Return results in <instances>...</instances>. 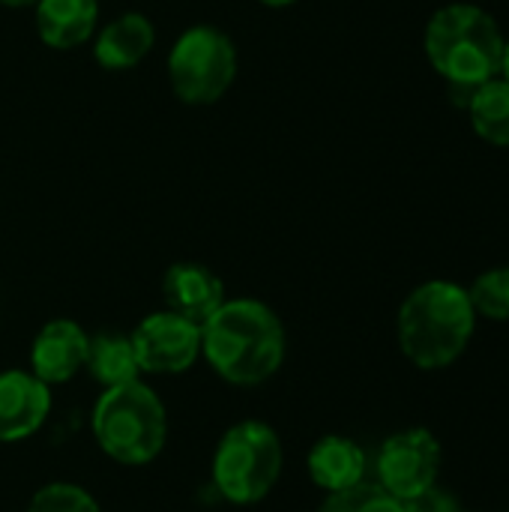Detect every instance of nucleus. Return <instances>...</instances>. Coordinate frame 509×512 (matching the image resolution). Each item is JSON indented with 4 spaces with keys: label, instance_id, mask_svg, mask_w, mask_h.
<instances>
[{
    "label": "nucleus",
    "instance_id": "23",
    "mask_svg": "<svg viewBox=\"0 0 509 512\" xmlns=\"http://www.w3.org/2000/svg\"><path fill=\"white\" fill-rule=\"evenodd\" d=\"M264 6H291V3H297V0H261Z\"/></svg>",
    "mask_w": 509,
    "mask_h": 512
},
{
    "label": "nucleus",
    "instance_id": "18",
    "mask_svg": "<svg viewBox=\"0 0 509 512\" xmlns=\"http://www.w3.org/2000/svg\"><path fill=\"white\" fill-rule=\"evenodd\" d=\"M468 297L477 315L489 321H509V267H495V270L480 273Z\"/></svg>",
    "mask_w": 509,
    "mask_h": 512
},
{
    "label": "nucleus",
    "instance_id": "8",
    "mask_svg": "<svg viewBox=\"0 0 509 512\" xmlns=\"http://www.w3.org/2000/svg\"><path fill=\"white\" fill-rule=\"evenodd\" d=\"M129 339L141 372L150 375H180L201 354V327L168 309L144 318Z\"/></svg>",
    "mask_w": 509,
    "mask_h": 512
},
{
    "label": "nucleus",
    "instance_id": "22",
    "mask_svg": "<svg viewBox=\"0 0 509 512\" xmlns=\"http://www.w3.org/2000/svg\"><path fill=\"white\" fill-rule=\"evenodd\" d=\"M501 72H504V78L509 81V39L504 42V60H501Z\"/></svg>",
    "mask_w": 509,
    "mask_h": 512
},
{
    "label": "nucleus",
    "instance_id": "9",
    "mask_svg": "<svg viewBox=\"0 0 509 512\" xmlns=\"http://www.w3.org/2000/svg\"><path fill=\"white\" fill-rule=\"evenodd\" d=\"M51 411L48 384L33 372H3L0 375V444L30 438Z\"/></svg>",
    "mask_w": 509,
    "mask_h": 512
},
{
    "label": "nucleus",
    "instance_id": "5",
    "mask_svg": "<svg viewBox=\"0 0 509 512\" xmlns=\"http://www.w3.org/2000/svg\"><path fill=\"white\" fill-rule=\"evenodd\" d=\"M282 441L258 420H243L225 432L213 456V483L231 504L264 501L282 474Z\"/></svg>",
    "mask_w": 509,
    "mask_h": 512
},
{
    "label": "nucleus",
    "instance_id": "20",
    "mask_svg": "<svg viewBox=\"0 0 509 512\" xmlns=\"http://www.w3.org/2000/svg\"><path fill=\"white\" fill-rule=\"evenodd\" d=\"M402 512H462V507L453 492H447L435 483V486L417 492L414 498H405Z\"/></svg>",
    "mask_w": 509,
    "mask_h": 512
},
{
    "label": "nucleus",
    "instance_id": "7",
    "mask_svg": "<svg viewBox=\"0 0 509 512\" xmlns=\"http://www.w3.org/2000/svg\"><path fill=\"white\" fill-rule=\"evenodd\" d=\"M444 450L429 429H405L390 435L375 459V474L393 498L405 501L438 483Z\"/></svg>",
    "mask_w": 509,
    "mask_h": 512
},
{
    "label": "nucleus",
    "instance_id": "3",
    "mask_svg": "<svg viewBox=\"0 0 509 512\" xmlns=\"http://www.w3.org/2000/svg\"><path fill=\"white\" fill-rule=\"evenodd\" d=\"M504 33L483 6L450 3L426 27V54L450 87H480L501 75Z\"/></svg>",
    "mask_w": 509,
    "mask_h": 512
},
{
    "label": "nucleus",
    "instance_id": "16",
    "mask_svg": "<svg viewBox=\"0 0 509 512\" xmlns=\"http://www.w3.org/2000/svg\"><path fill=\"white\" fill-rule=\"evenodd\" d=\"M471 123L474 132L495 144V147H509V81L507 78H492L480 84L471 96Z\"/></svg>",
    "mask_w": 509,
    "mask_h": 512
},
{
    "label": "nucleus",
    "instance_id": "1",
    "mask_svg": "<svg viewBox=\"0 0 509 512\" xmlns=\"http://www.w3.org/2000/svg\"><path fill=\"white\" fill-rule=\"evenodd\" d=\"M201 354L219 378L252 387L279 372L285 360V327L258 300H225L201 324Z\"/></svg>",
    "mask_w": 509,
    "mask_h": 512
},
{
    "label": "nucleus",
    "instance_id": "2",
    "mask_svg": "<svg viewBox=\"0 0 509 512\" xmlns=\"http://www.w3.org/2000/svg\"><path fill=\"white\" fill-rule=\"evenodd\" d=\"M477 312L468 288L432 279L414 288L399 309V345L402 354L426 372L447 369L471 345Z\"/></svg>",
    "mask_w": 509,
    "mask_h": 512
},
{
    "label": "nucleus",
    "instance_id": "6",
    "mask_svg": "<svg viewBox=\"0 0 509 512\" xmlns=\"http://www.w3.org/2000/svg\"><path fill=\"white\" fill-rule=\"evenodd\" d=\"M237 75L234 42L207 24L180 33L168 54V78L186 105H210L225 96Z\"/></svg>",
    "mask_w": 509,
    "mask_h": 512
},
{
    "label": "nucleus",
    "instance_id": "21",
    "mask_svg": "<svg viewBox=\"0 0 509 512\" xmlns=\"http://www.w3.org/2000/svg\"><path fill=\"white\" fill-rule=\"evenodd\" d=\"M3 6H15V9H21V6H36L39 0H0Z\"/></svg>",
    "mask_w": 509,
    "mask_h": 512
},
{
    "label": "nucleus",
    "instance_id": "15",
    "mask_svg": "<svg viewBox=\"0 0 509 512\" xmlns=\"http://www.w3.org/2000/svg\"><path fill=\"white\" fill-rule=\"evenodd\" d=\"M84 366L90 369L93 381L105 384V390L108 387L129 384V381H138V375H141V366H138L132 339L129 336H120V333L90 336L87 363Z\"/></svg>",
    "mask_w": 509,
    "mask_h": 512
},
{
    "label": "nucleus",
    "instance_id": "13",
    "mask_svg": "<svg viewBox=\"0 0 509 512\" xmlns=\"http://www.w3.org/2000/svg\"><path fill=\"white\" fill-rule=\"evenodd\" d=\"M99 18L96 0H39L36 3V30L48 48L69 51L84 45Z\"/></svg>",
    "mask_w": 509,
    "mask_h": 512
},
{
    "label": "nucleus",
    "instance_id": "4",
    "mask_svg": "<svg viewBox=\"0 0 509 512\" xmlns=\"http://www.w3.org/2000/svg\"><path fill=\"white\" fill-rule=\"evenodd\" d=\"M93 435L114 462L147 465L162 453L168 438L165 408L141 381L108 387L93 408Z\"/></svg>",
    "mask_w": 509,
    "mask_h": 512
},
{
    "label": "nucleus",
    "instance_id": "12",
    "mask_svg": "<svg viewBox=\"0 0 509 512\" xmlns=\"http://www.w3.org/2000/svg\"><path fill=\"white\" fill-rule=\"evenodd\" d=\"M306 468H309L312 483L330 495V492H342L366 480V453L351 438L327 435L309 450Z\"/></svg>",
    "mask_w": 509,
    "mask_h": 512
},
{
    "label": "nucleus",
    "instance_id": "10",
    "mask_svg": "<svg viewBox=\"0 0 509 512\" xmlns=\"http://www.w3.org/2000/svg\"><path fill=\"white\" fill-rule=\"evenodd\" d=\"M87 345L90 336L75 321L66 318L48 321L33 339V351H30L33 375L48 387L66 384L87 363Z\"/></svg>",
    "mask_w": 509,
    "mask_h": 512
},
{
    "label": "nucleus",
    "instance_id": "17",
    "mask_svg": "<svg viewBox=\"0 0 509 512\" xmlns=\"http://www.w3.org/2000/svg\"><path fill=\"white\" fill-rule=\"evenodd\" d=\"M318 512H402V501L393 498L381 483L360 480L351 489L330 492Z\"/></svg>",
    "mask_w": 509,
    "mask_h": 512
},
{
    "label": "nucleus",
    "instance_id": "14",
    "mask_svg": "<svg viewBox=\"0 0 509 512\" xmlns=\"http://www.w3.org/2000/svg\"><path fill=\"white\" fill-rule=\"evenodd\" d=\"M153 42H156V33H153L150 18L141 12H126L99 30L93 57L105 69H132L147 57Z\"/></svg>",
    "mask_w": 509,
    "mask_h": 512
},
{
    "label": "nucleus",
    "instance_id": "19",
    "mask_svg": "<svg viewBox=\"0 0 509 512\" xmlns=\"http://www.w3.org/2000/svg\"><path fill=\"white\" fill-rule=\"evenodd\" d=\"M27 512H102L99 504L75 483H48L42 486L30 504Z\"/></svg>",
    "mask_w": 509,
    "mask_h": 512
},
{
    "label": "nucleus",
    "instance_id": "11",
    "mask_svg": "<svg viewBox=\"0 0 509 512\" xmlns=\"http://www.w3.org/2000/svg\"><path fill=\"white\" fill-rule=\"evenodd\" d=\"M162 297L168 303V312L201 327L225 303V285L210 267L180 261L165 273Z\"/></svg>",
    "mask_w": 509,
    "mask_h": 512
}]
</instances>
